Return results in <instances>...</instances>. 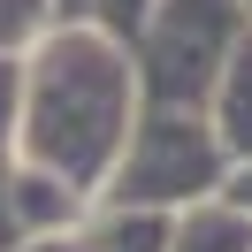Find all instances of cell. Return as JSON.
<instances>
[{"label":"cell","mask_w":252,"mask_h":252,"mask_svg":"<svg viewBox=\"0 0 252 252\" xmlns=\"http://www.w3.org/2000/svg\"><path fill=\"white\" fill-rule=\"evenodd\" d=\"M138 123V62L123 38L99 31L92 16L54 23L23 54V99H16V160H38L84 199H99L115 153Z\"/></svg>","instance_id":"obj_1"},{"label":"cell","mask_w":252,"mask_h":252,"mask_svg":"<svg viewBox=\"0 0 252 252\" xmlns=\"http://www.w3.org/2000/svg\"><path fill=\"white\" fill-rule=\"evenodd\" d=\"M54 23H62L54 0H0V54H31Z\"/></svg>","instance_id":"obj_5"},{"label":"cell","mask_w":252,"mask_h":252,"mask_svg":"<svg viewBox=\"0 0 252 252\" xmlns=\"http://www.w3.org/2000/svg\"><path fill=\"white\" fill-rule=\"evenodd\" d=\"M214 191H221V199H229V206H245V214H252V153H245V160H229Z\"/></svg>","instance_id":"obj_8"},{"label":"cell","mask_w":252,"mask_h":252,"mask_svg":"<svg viewBox=\"0 0 252 252\" xmlns=\"http://www.w3.org/2000/svg\"><path fill=\"white\" fill-rule=\"evenodd\" d=\"M160 252H252V214L229 206L221 191H206L184 214H168V245Z\"/></svg>","instance_id":"obj_4"},{"label":"cell","mask_w":252,"mask_h":252,"mask_svg":"<svg viewBox=\"0 0 252 252\" xmlns=\"http://www.w3.org/2000/svg\"><path fill=\"white\" fill-rule=\"evenodd\" d=\"M237 8H245V23H252V0H237Z\"/></svg>","instance_id":"obj_9"},{"label":"cell","mask_w":252,"mask_h":252,"mask_svg":"<svg viewBox=\"0 0 252 252\" xmlns=\"http://www.w3.org/2000/svg\"><path fill=\"white\" fill-rule=\"evenodd\" d=\"M229 153H221L206 107H184V99H160L153 115H138L115 153L99 199H123V206H191L221 184Z\"/></svg>","instance_id":"obj_2"},{"label":"cell","mask_w":252,"mask_h":252,"mask_svg":"<svg viewBox=\"0 0 252 252\" xmlns=\"http://www.w3.org/2000/svg\"><path fill=\"white\" fill-rule=\"evenodd\" d=\"M92 8H99V31H115V38H130L145 16V0H92Z\"/></svg>","instance_id":"obj_7"},{"label":"cell","mask_w":252,"mask_h":252,"mask_svg":"<svg viewBox=\"0 0 252 252\" xmlns=\"http://www.w3.org/2000/svg\"><path fill=\"white\" fill-rule=\"evenodd\" d=\"M138 31H145V69H153V77H138V92L199 107L245 31V8L237 0H145Z\"/></svg>","instance_id":"obj_3"},{"label":"cell","mask_w":252,"mask_h":252,"mask_svg":"<svg viewBox=\"0 0 252 252\" xmlns=\"http://www.w3.org/2000/svg\"><path fill=\"white\" fill-rule=\"evenodd\" d=\"M16 99H23V54H0V153L16 145Z\"/></svg>","instance_id":"obj_6"}]
</instances>
